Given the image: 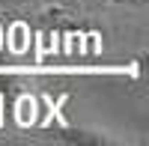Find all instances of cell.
Segmentation results:
<instances>
[]
</instances>
